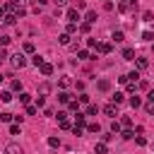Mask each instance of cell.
I'll list each match as a JSON object with an SVG mask.
<instances>
[{
    "instance_id": "cb8c5ba5",
    "label": "cell",
    "mask_w": 154,
    "mask_h": 154,
    "mask_svg": "<svg viewBox=\"0 0 154 154\" xmlns=\"http://www.w3.org/2000/svg\"><path fill=\"white\" fill-rule=\"evenodd\" d=\"M0 99H2L5 103H10V101H12V91H0Z\"/></svg>"
},
{
    "instance_id": "bcb514c9",
    "label": "cell",
    "mask_w": 154,
    "mask_h": 154,
    "mask_svg": "<svg viewBox=\"0 0 154 154\" xmlns=\"http://www.w3.org/2000/svg\"><path fill=\"white\" fill-rule=\"evenodd\" d=\"M142 38H144V41H152L154 34H152V31H142Z\"/></svg>"
},
{
    "instance_id": "91938a15",
    "label": "cell",
    "mask_w": 154,
    "mask_h": 154,
    "mask_svg": "<svg viewBox=\"0 0 154 154\" xmlns=\"http://www.w3.org/2000/svg\"><path fill=\"white\" fill-rule=\"evenodd\" d=\"M152 149H154V142H152Z\"/></svg>"
},
{
    "instance_id": "1f68e13d",
    "label": "cell",
    "mask_w": 154,
    "mask_h": 154,
    "mask_svg": "<svg viewBox=\"0 0 154 154\" xmlns=\"http://www.w3.org/2000/svg\"><path fill=\"white\" fill-rule=\"evenodd\" d=\"M84 128H87L89 132H99V130H101V128H99V123H89V125H84Z\"/></svg>"
},
{
    "instance_id": "44dd1931",
    "label": "cell",
    "mask_w": 154,
    "mask_h": 154,
    "mask_svg": "<svg viewBox=\"0 0 154 154\" xmlns=\"http://www.w3.org/2000/svg\"><path fill=\"white\" fill-rule=\"evenodd\" d=\"M58 41H60L63 46H70V34H60V36H58Z\"/></svg>"
},
{
    "instance_id": "484cf974",
    "label": "cell",
    "mask_w": 154,
    "mask_h": 154,
    "mask_svg": "<svg viewBox=\"0 0 154 154\" xmlns=\"http://www.w3.org/2000/svg\"><path fill=\"white\" fill-rule=\"evenodd\" d=\"M130 125H132V120H130L128 116H123V118H120V128L125 130V128H130Z\"/></svg>"
},
{
    "instance_id": "8992f818",
    "label": "cell",
    "mask_w": 154,
    "mask_h": 154,
    "mask_svg": "<svg viewBox=\"0 0 154 154\" xmlns=\"http://www.w3.org/2000/svg\"><path fill=\"white\" fill-rule=\"evenodd\" d=\"M135 67H137V70H147V67H149V60H147V58H135Z\"/></svg>"
},
{
    "instance_id": "f907efd6",
    "label": "cell",
    "mask_w": 154,
    "mask_h": 154,
    "mask_svg": "<svg viewBox=\"0 0 154 154\" xmlns=\"http://www.w3.org/2000/svg\"><path fill=\"white\" fill-rule=\"evenodd\" d=\"M87 43H89V48H96V46H99V41H96V38H87Z\"/></svg>"
},
{
    "instance_id": "9c48e42d",
    "label": "cell",
    "mask_w": 154,
    "mask_h": 154,
    "mask_svg": "<svg viewBox=\"0 0 154 154\" xmlns=\"http://www.w3.org/2000/svg\"><path fill=\"white\" fill-rule=\"evenodd\" d=\"M0 22H2V24H7V26H12V24H17V17H14V14H10V12H7V14H5V17H2V19H0Z\"/></svg>"
},
{
    "instance_id": "30bf717a",
    "label": "cell",
    "mask_w": 154,
    "mask_h": 154,
    "mask_svg": "<svg viewBox=\"0 0 154 154\" xmlns=\"http://www.w3.org/2000/svg\"><path fill=\"white\" fill-rule=\"evenodd\" d=\"M75 125H77V128H84V125H87V116H84V113H77V116H75Z\"/></svg>"
},
{
    "instance_id": "52a82bcc",
    "label": "cell",
    "mask_w": 154,
    "mask_h": 154,
    "mask_svg": "<svg viewBox=\"0 0 154 154\" xmlns=\"http://www.w3.org/2000/svg\"><path fill=\"white\" fill-rule=\"evenodd\" d=\"M48 94H51V84L48 82H41L38 84V96H48Z\"/></svg>"
},
{
    "instance_id": "836d02e7",
    "label": "cell",
    "mask_w": 154,
    "mask_h": 154,
    "mask_svg": "<svg viewBox=\"0 0 154 154\" xmlns=\"http://www.w3.org/2000/svg\"><path fill=\"white\" fill-rule=\"evenodd\" d=\"M24 53H34V43L31 41H24Z\"/></svg>"
},
{
    "instance_id": "277c9868",
    "label": "cell",
    "mask_w": 154,
    "mask_h": 154,
    "mask_svg": "<svg viewBox=\"0 0 154 154\" xmlns=\"http://www.w3.org/2000/svg\"><path fill=\"white\" fill-rule=\"evenodd\" d=\"M111 48H113V46H111V43H108V41H101V43H99V46H96V51H99V53H101V55H108V53H111Z\"/></svg>"
},
{
    "instance_id": "7c38bea8",
    "label": "cell",
    "mask_w": 154,
    "mask_h": 154,
    "mask_svg": "<svg viewBox=\"0 0 154 154\" xmlns=\"http://www.w3.org/2000/svg\"><path fill=\"white\" fill-rule=\"evenodd\" d=\"M38 70H41V75H46V77H48V75H53V65H51V63H43Z\"/></svg>"
},
{
    "instance_id": "9f6ffc18",
    "label": "cell",
    "mask_w": 154,
    "mask_h": 154,
    "mask_svg": "<svg viewBox=\"0 0 154 154\" xmlns=\"http://www.w3.org/2000/svg\"><path fill=\"white\" fill-rule=\"evenodd\" d=\"M53 2H55V5H58V7H63V5H65V2H67V0H53Z\"/></svg>"
},
{
    "instance_id": "d590c367",
    "label": "cell",
    "mask_w": 154,
    "mask_h": 154,
    "mask_svg": "<svg viewBox=\"0 0 154 154\" xmlns=\"http://www.w3.org/2000/svg\"><path fill=\"white\" fill-rule=\"evenodd\" d=\"M67 106H70V111H77V113H79V101H75V99H72Z\"/></svg>"
},
{
    "instance_id": "7dc6e473",
    "label": "cell",
    "mask_w": 154,
    "mask_h": 154,
    "mask_svg": "<svg viewBox=\"0 0 154 154\" xmlns=\"http://www.w3.org/2000/svg\"><path fill=\"white\" fill-rule=\"evenodd\" d=\"M137 87H140V89H149V82H147V79H140Z\"/></svg>"
},
{
    "instance_id": "681fc988",
    "label": "cell",
    "mask_w": 154,
    "mask_h": 154,
    "mask_svg": "<svg viewBox=\"0 0 154 154\" xmlns=\"http://www.w3.org/2000/svg\"><path fill=\"white\" fill-rule=\"evenodd\" d=\"M135 142H137V144H140V147H144V144H147V140H144V137H142V135H137V137H135Z\"/></svg>"
},
{
    "instance_id": "f546056e",
    "label": "cell",
    "mask_w": 154,
    "mask_h": 154,
    "mask_svg": "<svg viewBox=\"0 0 154 154\" xmlns=\"http://www.w3.org/2000/svg\"><path fill=\"white\" fill-rule=\"evenodd\" d=\"M65 34H70V36H72V34H77V24H72V22H70V24H67V29H65Z\"/></svg>"
},
{
    "instance_id": "7a4b0ae2",
    "label": "cell",
    "mask_w": 154,
    "mask_h": 154,
    "mask_svg": "<svg viewBox=\"0 0 154 154\" xmlns=\"http://www.w3.org/2000/svg\"><path fill=\"white\" fill-rule=\"evenodd\" d=\"M65 17H67V19L72 22V24H77V22L82 19V17H79V10H75V7H70V10L65 12Z\"/></svg>"
},
{
    "instance_id": "d6986e66",
    "label": "cell",
    "mask_w": 154,
    "mask_h": 154,
    "mask_svg": "<svg viewBox=\"0 0 154 154\" xmlns=\"http://www.w3.org/2000/svg\"><path fill=\"white\" fill-rule=\"evenodd\" d=\"M111 38H113V41H116V43H120V41H123V38H125V34H123V31H120V29H118V31H113V36H111Z\"/></svg>"
},
{
    "instance_id": "680465c9",
    "label": "cell",
    "mask_w": 154,
    "mask_h": 154,
    "mask_svg": "<svg viewBox=\"0 0 154 154\" xmlns=\"http://www.w3.org/2000/svg\"><path fill=\"white\" fill-rule=\"evenodd\" d=\"M2 82H5V75H0V84H2Z\"/></svg>"
},
{
    "instance_id": "e0dca14e",
    "label": "cell",
    "mask_w": 154,
    "mask_h": 154,
    "mask_svg": "<svg viewBox=\"0 0 154 154\" xmlns=\"http://www.w3.org/2000/svg\"><path fill=\"white\" fill-rule=\"evenodd\" d=\"M123 58L125 60H135V51L132 48H123Z\"/></svg>"
},
{
    "instance_id": "ab89813d",
    "label": "cell",
    "mask_w": 154,
    "mask_h": 154,
    "mask_svg": "<svg viewBox=\"0 0 154 154\" xmlns=\"http://www.w3.org/2000/svg\"><path fill=\"white\" fill-rule=\"evenodd\" d=\"M48 144L55 149V147H60V140H58V137H48Z\"/></svg>"
},
{
    "instance_id": "ba28073f",
    "label": "cell",
    "mask_w": 154,
    "mask_h": 154,
    "mask_svg": "<svg viewBox=\"0 0 154 154\" xmlns=\"http://www.w3.org/2000/svg\"><path fill=\"white\" fill-rule=\"evenodd\" d=\"M94 154H108V144H106V142H96Z\"/></svg>"
},
{
    "instance_id": "7bdbcfd3",
    "label": "cell",
    "mask_w": 154,
    "mask_h": 154,
    "mask_svg": "<svg viewBox=\"0 0 154 154\" xmlns=\"http://www.w3.org/2000/svg\"><path fill=\"white\" fill-rule=\"evenodd\" d=\"M77 101H79V103H89V96H87V94H84V91H82V94H79V96H77Z\"/></svg>"
},
{
    "instance_id": "d6a6232c",
    "label": "cell",
    "mask_w": 154,
    "mask_h": 154,
    "mask_svg": "<svg viewBox=\"0 0 154 154\" xmlns=\"http://www.w3.org/2000/svg\"><path fill=\"white\" fill-rule=\"evenodd\" d=\"M144 111H147L149 116H154V101H147V103H144Z\"/></svg>"
},
{
    "instance_id": "74e56055",
    "label": "cell",
    "mask_w": 154,
    "mask_h": 154,
    "mask_svg": "<svg viewBox=\"0 0 154 154\" xmlns=\"http://www.w3.org/2000/svg\"><path fill=\"white\" fill-rule=\"evenodd\" d=\"M12 118H14V116H12V113H0V120H2V123H10V120H12Z\"/></svg>"
},
{
    "instance_id": "2e32d148",
    "label": "cell",
    "mask_w": 154,
    "mask_h": 154,
    "mask_svg": "<svg viewBox=\"0 0 154 154\" xmlns=\"http://www.w3.org/2000/svg\"><path fill=\"white\" fill-rule=\"evenodd\" d=\"M111 99H113V103L118 106V103H123V101H125V94H123V91H116V94H113Z\"/></svg>"
},
{
    "instance_id": "b9f144b4",
    "label": "cell",
    "mask_w": 154,
    "mask_h": 154,
    "mask_svg": "<svg viewBox=\"0 0 154 154\" xmlns=\"http://www.w3.org/2000/svg\"><path fill=\"white\" fill-rule=\"evenodd\" d=\"M10 41H12V36H7V34H5V36H0V46H7Z\"/></svg>"
},
{
    "instance_id": "ac0fdd59",
    "label": "cell",
    "mask_w": 154,
    "mask_h": 154,
    "mask_svg": "<svg viewBox=\"0 0 154 154\" xmlns=\"http://www.w3.org/2000/svg\"><path fill=\"white\" fill-rule=\"evenodd\" d=\"M130 106H132V108H140V106H142V99H140L137 94H135V96H130Z\"/></svg>"
},
{
    "instance_id": "c3c4849f",
    "label": "cell",
    "mask_w": 154,
    "mask_h": 154,
    "mask_svg": "<svg viewBox=\"0 0 154 154\" xmlns=\"http://www.w3.org/2000/svg\"><path fill=\"white\" fill-rule=\"evenodd\" d=\"M10 135H19V125H17V123L10 125Z\"/></svg>"
},
{
    "instance_id": "5b68a950",
    "label": "cell",
    "mask_w": 154,
    "mask_h": 154,
    "mask_svg": "<svg viewBox=\"0 0 154 154\" xmlns=\"http://www.w3.org/2000/svg\"><path fill=\"white\" fill-rule=\"evenodd\" d=\"M5 154H24V152H22V147H19V144H14V142H10V144L5 147Z\"/></svg>"
},
{
    "instance_id": "8fae6325",
    "label": "cell",
    "mask_w": 154,
    "mask_h": 154,
    "mask_svg": "<svg viewBox=\"0 0 154 154\" xmlns=\"http://www.w3.org/2000/svg\"><path fill=\"white\" fill-rule=\"evenodd\" d=\"M84 22H87V24H94V22H96V12H94V10H87V14H84Z\"/></svg>"
},
{
    "instance_id": "11a10c76",
    "label": "cell",
    "mask_w": 154,
    "mask_h": 154,
    "mask_svg": "<svg viewBox=\"0 0 154 154\" xmlns=\"http://www.w3.org/2000/svg\"><path fill=\"white\" fill-rule=\"evenodd\" d=\"M2 58H10V55H7V51H5V48H0V60H2Z\"/></svg>"
},
{
    "instance_id": "d4e9b609",
    "label": "cell",
    "mask_w": 154,
    "mask_h": 154,
    "mask_svg": "<svg viewBox=\"0 0 154 154\" xmlns=\"http://www.w3.org/2000/svg\"><path fill=\"white\" fill-rule=\"evenodd\" d=\"M19 101H22L24 106H29V101H31V96H29V94H24V91H19Z\"/></svg>"
},
{
    "instance_id": "4dcf8cb0",
    "label": "cell",
    "mask_w": 154,
    "mask_h": 154,
    "mask_svg": "<svg viewBox=\"0 0 154 154\" xmlns=\"http://www.w3.org/2000/svg\"><path fill=\"white\" fill-rule=\"evenodd\" d=\"M58 87H60V89H67V87H70V79H67V77H60Z\"/></svg>"
},
{
    "instance_id": "8d00e7d4",
    "label": "cell",
    "mask_w": 154,
    "mask_h": 154,
    "mask_svg": "<svg viewBox=\"0 0 154 154\" xmlns=\"http://www.w3.org/2000/svg\"><path fill=\"white\" fill-rule=\"evenodd\" d=\"M36 111H38V108H36L34 103H29V106H26V116H36Z\"/></svg>"
},
{
    "instance_id": "db71d44e",
    "label": "cell",
    "mask_w": 154,
    "mask_h": 154,
    "mask_svg": "<svg viewBox=\"0 0 154 154\" xmlns=\"http://www.w3.org/2000/svg\"><path fill=\"white\" fill-rule=\"evenodd\" d=\"M147 101H154V89H149V91H147Z\"/></svg>"
},
{
    "instance_id": "f35d334b",
    "label": "cell",
    "mask_w": 154,
    "mask_h": 154,
    "mask_svg": "<svg viewBox=\"0 0 154 154\" xmlns=\"http://www.w3.org/2000/svg\"><path fill=\"white\" fill-rule=\"evenodd\" d=\"M58 123H60V128H63V130H72V125H70V120H67V118H65V120H58Z\"/></svg>"
},
{
    "instance_id": "3957f363",
    "label": "cell",
    "mask_w": 154,
    "mask_h": 154,
    "mask_svg": "<svg viewBox=\"0 0 154 154\" xmlns=\"http://www.w3.org/2000/svg\"><path fill=\"white\" fill-rule=\"evenodd\" d=\"M103 113H106L108 118L116 120V116H118V106H116V103H106V106H103Z\"/></svg>"
},
{
    "instance_id": "ee69618b",
    "label": "cell",
    "mask_w": 154,
    "mask_h": 154,
    "mask_svg": "<svg viewBox=\"0 0 154 154\" xmlns=\"http://www.w3.org/2000/svg\"><path fill=\"white\" fill-rule=\"evenodd\" d=\"M43 103H46V96H36V103H34V106H36V108H41Z\"/></svg>"
},
{
    "instance_id": "ffe728a7",
    "label": "cell",
    "mask_w": 154,
    "mask_h": 154,
    "mask_svg": "<svg viewBox=\"0 0 154 154\" xmlns=\"http://www.w3.org/2000/svg\"><path fill=\"white\" fill-rule=\"evenodd\" d=\"M96 111H99V106H96V103H89V106H87V113H84V116H96Z\"/></svg>"
},
{
    "instance_id": "83f0119b",
    "label": "cell",
    "mask_w": 154,
    "mask_h": 154,
    "mask_svg": "<svg viewBox=\"0 0 154 154\" xmlns=\"http://www.w3.org/2000/svg\"><path fill=\"white\" fill-rule=\"evenodd\" d=\"M120 135H123L125 140H132V137H135V132H132L130 128H125V130H120Z\"/></svg>"
},
{
    "instance_id": "6f0895ef",
    "label": "cell",
    "mask_w": 154,
    "mask_h": 154,
    "mask_svg": "<svg viewBox=\"0 0 154 154\" xmlns=\"http://www.w3.org/2000/svg\"><path fill=\"white\" fill-rule=\"evenodd\" d=\"M48 0H36V7H41V5H46Z\"/></svg>"
},
{
    "instance_id": "7402d4cb",
    "label": "cell",
    "mask_w": 154,
    "mask_h": 154,
    "mask_svg": "<svg viewBox=\"0 0 154 154\" xmlns=\"http://www.w3.org/2000/svg\"><path fill=\"white\" fill-rule=\"evenodd\" d=\"M31 63H34V65H36V67H41V65H43V63H46V60H43V58H41V55H38V53H36V55H34V58H31Z\"/></svg>"
},
{
    "instance_id": "f6af8a7d",
    "label": "cell",
    "mask_w": 154,
    "mask_h": 154,
    "mask_svg": "<svg viewBox=\"0 0 154 154\" xmlns=\"http://www.w3.org/2000/svg\"><path fill=\"white\" fill-rule=\"evenodd\" d=\"M118 10H120V12H132V10H130L125 2H118Z\"/></svg>"
},
{
    "instance_id": "e575fe53",
    "label": "cell",
    "mask_w": 154,
    "mask_h": 154,
    "mask_svg": "<svg viewBox=\"0 0 154 154\" xmlns=\"http://www.w3.org/2000/svg\"><path fill=\"white\" fill-rule=\"evenodd\" d=\"M128 79H130V82H140V72H137V70H135V72H130V75H128Z\"/></svg>"
},
{
    "instance_id": "60d3db41",
    "label": "cell",
    "mask_w": 154,
    "mask_h": 154,
    "mask_svg": "<svg viewBox=\"0 0 154 154\" xmlns=\"http://www.w3.org/2000/svg\"><path fill=\"white\" fill-rule=\"evenodd\" d=\"M89 26H91V24H87V22H82V24H79V26H77V29H79V31H82V34H87V31H89Z\"/></svg>"
},
{
    "instance_id": "f1b7e54d",
    "label": "cell",
    "mask_w": 154,
    "mask_h": 154,
    "mask_svg": "<svg viewBox=\"0 0 154 154\" xmlns=\"http://www.w3.org/2000/svg\"><path fill=\"white\" fill-rule=\"evenodd\" d=\"M142 19H144V22H154V14H152L149 10H144V12H142Z\"/></svg>"
},
{
    "instance_id": "5bb4252c",
    "label": "cell",
    "mask_w": 154,
    "mask_h": 154,
    "mask_svg": "<svg viewBox=\"0 0 154 154\" xmlns=\"http://www.w3.org/2000/svg\"><path fill=\"white\" fill-rule=\"evenodd\" d=\"M96 87H99V91H108V89H111V82H108V79H99Z\"/></svg>"
},
{
    "instance_id": "9a60e30c",
    "label": "cell",
    "mask_w": 154,
    "mask_h": 154,
    "mask_svg": "<svg viewBox=\"0 0 154 154\" xmlns=\"http://www.w3.org/2000/svg\"><path fill=\"white\" fill-rule=\"evenodd\" d=\"M58 101H60V103H70V101H72V96H70L67 91H60V94H58Z\"/></svg>"
},
{
    "instance_id": "6da1fadb",
    "label": "cell",
    "mask_w": 154,
    "mask_h": 154,
    "mask_svg": "<svg viewBox=\"0 0 154 154\" xmlns=\"http://www.w3.org/2000/svg\"><path fill=\"white\" fill-rule=\"evenodd\" d=\"M10 63H12V67L22 70L26 65V58H24V53H14V55H10Z\"/></svg>"
},
{
    "instance_id": "f5cc1de1",
    "label": "cell",
    "mask_w": 154,
    "mask_h": 154,
    "mask_svg": "<svg viewBox=\"0 0 154 154\" xmlns=\"http://www.w3.org/2000/svg\"><path fill=\"white\" fill-rule=\"evenodd\" d=\"M5 14H7V7H5V5H0V19H2Z\"/></svg>"
},
{
    "instance_id": "4316f807",
    "label": "cell",
    "mask_w": 154,
    "mask_h": 154,
    "mask_svg": "<svg viewBox=\"0 0 154 154\" xmlns=\"http://www.w3.org/2000/svg\"><path fill=\"white\" fill-rule=\"evenodd\" d=\"M120 130H123V128H120V123H118V120H113V123H111V132H113V135H118Z\"/></svg>"
},
{
    "instance_id": "603a6c76",
    "label": "cell",
    "mask_w": 154,
    "mask_h": 154,
    "mask_svg": "<svg viewBox=\"0 0 154 154\" xmlns=\"http://www.w3.org/2000/svg\"><path fill=\"white\" fill-rule=\"evenodd\" d=\"M10 87H12V91H22V82H19V79H12Z\"/></svg>"
},
{
    "instance_id": "816d5d0a",
    "label": "cell",
    "mask_w": 154,
    "mask_h": 154,
    "mask_svg": "<svg viewBox=\"0 0 154 154\" xmlns=\"http://www.w3.org/2000/svg\"><path fill=\"white\" fill-rule=\"evenodd\" d=\"M72 132H75V135H82V132H84V128H77V125H72Z\"/></svg>"
},
{
    "instance_id": "4fadbf2b",
    "label": "cell",
    "mask_w": 154,
    "mask_h": 154,
    "mask_svg": "<svg viewBox=\"0 0 154 154\" xmlns=\"http://www.w3.org/2000/svg\"><path fill=\"white\" fill-rule=\"evenodd\" d=\"M77 58H79V60H91V58H96V55H91L89 51H77Z\"/></svg>"
}]
</instances>
